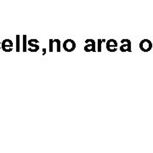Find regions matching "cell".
<instances>
[{
    "label": "cell",
    "instance_id": "obj_1",
    "mask_svg": "<svg viewBox=\"0 0 153 153\" xmlns=\"http://www.w3.org/2000/svg\"><path fill=\"white\" fill-rule=\"evenodd\" d=\"M13 46H14V43L10 39H4L1 43V49L4 52H7V53L12 51Z\"/></svg>",
    "mask_w": 153,
    "mask_h": 153
},
{
    "label": "cell",
    "instance_id": "obj_2",
    "mask_svg": "<svg viewBox=\"0 0 153 153\" xmlns=\"http://www.w3.org/2000/svg\"><path fill=\"white\" fill-rule=\"evenodd\" d=\"M140 48L144 52H148L152 48V43L148 39H143L140 43Z\"/></svg>",
    "mask_w": 153,
    "mask_h": 153
},
{
    "label": "cell",
    "instance_id": "obj_3",
    "mask_svg": "<svg viewBox=\"0 0 153 153\" xmlns=\"http://www.w3.org/2000/svg\"><path fill=\"white\" fill-rule=\"evenodd\" d=\"M63 48L64 50L67 52H71L75 50L76 48V43L72 39H67L63 43Z\"/></svg>",
    "mask_w": 153,
    "mask_h": 153
},
{
    "label": "cell",
    "instance_id": "obj_4",
    "mask_svg": "<svg viewBox=\"0 0 153 153\" xmlns=\"http://www.w3.org/2000/svg\"><path fill=\"white\" fill-rule=\"evenodd\" d=\"M117 43L114 39H110L106 42V49L110 52H115L117 50Z\"/></svg>",
    "mask_w": 153,
    "mask_h": 153
},
{
    "label": "cell",
    "instance_id": "obj_5",
    "mask_svg": "<svg viewBox=\"0 0 153 153\" xmlns=\"http://www.w3.org/2000/svg\"><path fill=\"white\" fill-rule=\"evenodd\" d=\"M120 50L122 52L125 51H131V42L129 39H122V46L120 48Z\"/></svg>",
    "mask_w": 153,
    "mask_h": 153
},
{
    "label": "cell",
    "instance_id": "obj_6",
    "mask_svg": "<svg viewBox=\"0 0 153 153\" xmlns=\"http://www.w3.org/2000/svg\"><path fill=\"white\" fill-rule=\"evenodd\" d=\"M84 50L87 51V52H89V51H95V42L93 40L91 45H87L84 47Z\"/></svg>",
    "mask_w": 153,
    "mask_h": 153
},
{
    "label": "cell",
    "instance_id": "obj_7",
    "mask_svg": "<svg viewBox=\"0 0 153 153\" xmlns=\"http://www.w3.org/2000/svg\"><path fill=\"white\" fill-rule=\"evenodd\" d=\"M1 43H2V42H0V50H1Z\"/></svg>",
    "mask_w": 153,
    "mask_h": 153
}]
</instances>
